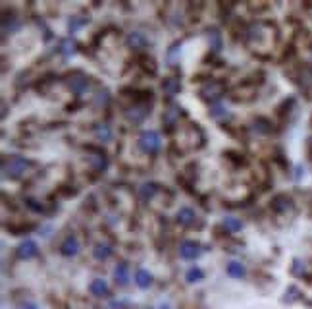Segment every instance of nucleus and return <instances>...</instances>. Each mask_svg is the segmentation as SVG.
Here are the masks:
<instances>
[{
    "label": "nucleus",
    "instance_id": "nucleus-20",
    "mask_svg": "<svg viewBox=\"0 0 312 309\" xmlns=\"http://www.w3.org/2000/svg\"><path fill=\"white\" fill-rule=\"evenodd\" d=\"M222 226H224L227 232H231V234L243 230V222H241V219H235V217H226V219L222 221Z\"/></svg>",
    "mask_w": 312,
    "mask_h": 309
},
{
    "label": "nucleus",
    "instance_id": "nucleus-13",
    "mask_svg": "<svg viewBox=\"0 0 312 309\" xmlns=\"http://www.w3.org/2000/svg\"><path fill=\"white\" fill-rule=\"evenodd\" d=\"M135 284H137L141 290L151 288L152 286V275L147 271V269H137V271H135Z\"/></svg>",
    "mask_w": 312,
    "mask_h": 309
},
{
    "label": "nucleus",
    "instance_id": "nucleus-28",
    "mask_svg": "<svg viewBox=\"0 0 312 309\" xmlns=\"http://www.w3.org/2000/svg\"><path fill=\"white\" fill-rule=\"evenodd\" d=\"M255 130H257L259 133H268L272 128H270L268 120H264V118H257V120H255Z\"/></svg>",
    "mask_w": 312,
    "mask_h": 309
},
{
    "label": "nucleus",
    "instance_id": "nucleus-7",
    "mask_svg": "<svg viewBox=\"0 0 312 309\" xmlns=\"http://www.w3.org/2000/svg\"><path fill=\"white\" fill-rule=\"evenodd\" d=\"M126 44L130 48H133V50H139V48H145L149 44V39H147V35L143 33V31H131L126 37Z\"/></svg>",
    "mask_w": 312,
    "mask_h": 309
},
{
    "label": "nucleus",
    "instance_id": "nucleus-11",
    "mask_svg": "<svg viewBox=\"0 0 312 309\" xmlns=\"http://www.w3.org/2000/svg\"><path fill=\"white\" fill-rule=\"evenodd\" d=\"M222 93H224V85L220 81H210L201 89V95L206 99H218V97H222Z\"/></svg>",
    "mask_w": 312,
    "mask_h": 309
},
{
    "label": "nucleus",
    "instance_id": "nucleus-31",
    "mask_svg": "<svg viewBox=\"0 0 312 309\" xmlns=\"http://www.w3.org/2000/svg\"><path fill=\"white\" fill-rule=\"evenodd\" d=\"M23 309H39V305H37V303H25Z\"/></svg>",
    "mask_w": 312,
    "mask_h": 309
},
{
    "label": "nucleus",
    "instance_id": "nucleus-27",
    "mask_svg": "<svg viewBox=\"0 0 312 309\" xmlns=\"http://www.w3.org/2000/svg\"><path fill=\"white\" fill-rule=\"evenodd\" d=\"M85 23H89V18H72L70 22H68V29H70V33H76L77 29H81Z\"/></svg>",
    "mask_w": 312,
    "mask_h": 309
},
{
    "label": "nucleus",
    "instance_id": "nucleus-29",
    "mask_svg": "<svg viewBox=\"0 0 312 309\" xmlns=\"http://www.w3.org/2000/svg\"><path fill=\"white\" fill-rule=\"evenodd\" d=\"M108 100H110V95H108L106 91H104V93H98L97 99H95V102H97L98 107H100V105H108Z\"/></svg>",
    "mask_w": 312,
    "mask_h": 309
},
{
    "label": "nucleus",
    "instance_id": "nucleus-3",
    "mask_svg": "<svg viewBox=\"0 0 312 309\" xmlns=\"http://www.w3.org/2000/svg\"><path fill=\"white\" fill-rule=\"evenodd\" d=\"M203 253H205V247L199 242H195V240H183L179 243V257L185 259V261H195Z\"/></svg>",
    "mask_w": 312,
    "mask_h": 309
},
{
    "label": "nucleus",
    "instance_id": "nucleus-23",
    "mask_svg": "<svg viewBox=\"0 0 312 309\" xmlns=\"http://www.w3.org/2000/svg\"><path fill=\"white\" fill-rule=\"evenodd\" d=\"M272 207H274V211H278V213H281V211H287L293 207V201H291L287 195H278V197L274 199V203H272Z\"/></svg>",
    "mask_w": 312,
    "mask_h": 309
},
{
    "label": "nucleus",
    "instance_id": "nucleus-30",
    "mask_svg": "<svg viewBox=\"0 0 312 309\" xmlns=\"http://www.w3.org/2000/svg\"><path fill=\"white\" fill-rule=\"evenodd\" d=\"M25 203H27V207H29V209L37 211V213H39V211H43V205H37V201H35V199H27Z\"/></svg>",
    "mask_w": 312,
    "mask_h": 309
},
{
    "label": "nucleus",
    "instance_id": "nucleus-12",
    "mask_svg": "<svg viewBox=\"0 0 312 309\" xmlns=\"http://www.w3.org/2000/svg\"><path fill=\"white\" fill-rule=\"evenodd\" d=\"M162 91H164V95L173 97V95H177L181 91V81L177 77H166L162 81Z\"/></svg>",
    "mask_w": 312,
    "mask_h": 309
},
{
    "label": "nucleus",
    "instance_id": "nucleus-1",
    "mask_svg": "<svg viewBox=\"0 0 312 309\" xmlns=\"http://www.w3.org/2000/svg\"><path fill=\"white\" fill-rule=\"evenodd\" d=\"M31 166V161H27L25 157H10L4 161L2 165V172L4 178H10V180H18L25 174V170Z\"/></svg>",
    "mask_w": 312,
    "mask_h": 309
},
{
    "label": "nucleus",
    "instance_id": "nucleus-8",
    "mask_svg": "<svg viewBox=\"0 0 312 309\" xmlns=\"http://www.w3.org/2000/svg\"><path fill=\"white\" fill-rule=\"evenodd\" d=\"M89 292H91V296H95V298H106L108 294H110V286H108V282L104 278H95V280L89 284Z\"/></svg>",
    "mask_w": 312,
    "mask_h": 309
},
{
    "label": "nucleus",
    "instance_id": "nucleus-18",
    "mask_svg": "<svg viewBox=\"0 0 312 309\" xmlns=\"http://www.w3.org/2000/svg\"><path fill=\"white\" fill-rule=\"evenodd\" d=\"M229 116H231V112L227 111L222 102H214L210 107V118H214V120H227Z\"/></svg>",
    "mask_w": 312,
    "mask_h": 309
},
{
    "label": "nucleus",
    "instance_id": "nucleus-5",
    "mask_svg": "<svg viewBox=\"0 0 312 309\" xmlns=\"http://www.w3.org/2000/svg\"><path fill=\"white\" fill-rule=\"evenodd\" d=\"M79 249H81V243H79L77 236H74V234L66 236L64 242L60 243V253L64 257H74V255L79 253Z\"/></svg>",
    "mask_w": 312,
    "mask_h": 309
},
{
    "label": "nucleus",
    "instance_id": "nucleus-4",
    "mask_svg": "<svg viewBox=\"0 0 312 309\" xmlns=\"http://www.w3.org/2000/svg\"><path fill=\"white\" fill-rule=\"evenodd\" d=\"M16 255H18L20 259H23V261H29V259L39 255V243L35 242V240H23V242L18 245Z\"/></svg>",
    "mask_w": 312,
    "mask_h": 309
},
{
    "label": "nucleus",
    "instance_id": "nucleus-10",
    "mask_svg": "<svg viewBox=\"0 0 312 309\" xmlns=\"http://www.w3.org/2000/svg\"><path fill=\"white\" fill-rule=\"evenodd\" d=\"M114 280L118 286H128L130 284V265L128 263H118L114 269Z\"/></svg>",
    "mask_w": 312,
    "mask_h": 309
},
{
    "label": "nucleus",
    "instance_id": "nucleus-9",
    "mask_svg": "<svg viewBox=\"0 0 312 309\" xmlns=\"http://www.w3.org/2000/svg\"><path fill=\"white\" fill-rule=\"evenodd\" d=\"M175 221L179 222L181 226H191L197 221V213L191 207H179V211L175 213Z\"/></svg>",
    "mask_w": 312,
    "mask_h": 309
},
{
    "label": "nucleus",
    "instance_id": "nucleus-6",
    "mask_svg": "<svg viewBox=\"0 0 312 309\" xmlns=\"http://www.w3.org/2000/svg\"><path fill=\"white\" fill-rule=\"evenodd\" d=\"M149 112L151 111H149L145 105H133V107H130V109L126 111V118H128L131 124H141V122L149 116Z\"/></svg>",
    "mask_w": 312,
    "mask_h": 309
},
{
    "label": "nucleus",
    "instance_id": "nucleus-24",
    "mask_svg": "<svg viewBox=\"0 0 312 309\" xmlns=\"http://www.w3.org/2000/svg\"><path fill=\"white\" fill-rule=\"evenodd\" d=\"M89 163L93 165L95 170L98 172H102V170H106L108 168V159L106 154H93V157H89Z\"/></svg>",
    "mask_w": 312,
    "mask_h": 309
},
{
    "label": "nucleus",
    "instance_id": "nucleus-32",
    "mask_svg": "<svg viewBox=\"0 0 312 309\" xmlns=\"http://www.w3.org/2000/svg\"><path fill=\"white\" fill-rule=\"evenodd\" d=\"M160 309H170V307H168V305H162V307Z\"/></svg>",
    "mask_w": 312,
    "mask_h": 309
},
{
    "label": "nucleus",
    "instance_id": "nucleus-17",
    "mask_svg": "<svg viewBox=\"0 0 312 309\" xmlns=\"http://www.w3.org/2000/svg\"><path fill=\"white\" fill-rule=\"evenodd\" d=\"M158 191H160L158 184H154V182H147V184H143V186L139 188V197L143 199V201H151Z\"/></svg>",
    "mask_w": 312,
    "mask_h": 309
},
{
    "label": "nucleus",
    "instance_id": "nucleus-26",
    "mask_svg": "<svg viewBox=\"0 0 312 309\" xmlns=\"http://www.w3.org/2000/svg\"><path fill=\"white\" fill-rule=\"evenodd\" d=\"M208 39H210V48L214 53H220L222 50V35L218 33L216 29H210L208 31Z\"/></svg>",
    "mask_w": 312,
    "mask_h": 309
},
{
    "label": "nucleus",
    "instance_id": "nucleus-22",
    "mask_svg": "<svg viewBox=\"0 0 312 309\" xmlns=\"http://www.w3.org/2000/svg\"><path fill=\"white\" fill-rule=\"evenodd\" d=\"M76 50H77V44L72 39H64L60 43V55L64 56V58H72V56L76 55Z\"/></svg>",
    "mask_w": 312,
    "mask_h": 309
},
{
    "label": "nucleus",
    "instance_id": "nucleus-25",
    "mask_svg": "<svg viewBox=\"0 0 312 309\" xmlns=\"http://www.w3.org/2000/svg\"><path fill=\"white\" fill-rule=\"evenodd\" d=\"M20 27H22V22H20L16 16H12L10 22H8L6 18L2 20V31H4V35H8V31H10V33H14V31H18Z\"/></svg>",
    "mask_w": 312,
    "mask_h": 309
},
{
    "label": "nucleus",
    "instance_id": "nucleus-33",
    "mask_svg": "<svg viewBox=\"0 0 312 309\" xmlns=\"http://www.w3.org/2000/svg\"><path fill=\"white\" fill-rule=\"evenodd\" d=\"M310 141H312V139H310Z\"/></svg>",
    "mask_w": 312,
    "mask_h": 309
},
{
    "label": "nucleus",
    "instance_id": "nucleus-16",
    "mask_svg": "<svg viewBox=\"0 0 312 309\" xmlns=\"http://www.w3.org/2000/svg\"><path fill=\"white\" fill-rule=\"evenodd\" d=\"M226 273L231 278H243V276L247 275V269H245V265L241 261H229L226 267Z\"/></svg>",
    "mask_w": 312,
    "mask_h": 309
},
{
    "label": "nucleus",
    "instance_id": "nucleus-14",
    "mask_svg": "<svg viewBox=\"0 0 312 309\" xmlns=\"http://www.w3.org/2000/svg\"><path fill=\"white\" fill-rule=\"evenodd\" d=\"M112 255H114V249H112L110 243H97L95 249H93V257H95L97 261H106Z\"/></svg>",
    "mask_w": 312,
    "mask_h": 309
},
{
    "label": "nucleus",
    "instance_id": "nucleus-15",
    "mask_svg": "<svg viewBox=\"0 0 312 309\" xmlns=\"http://www.w3.org/2000/svg\"><path fill=\"white\" fill-rule=\"evenodd\" d=\"M68 87L72 89V93H76V95H83L89 87V79L87 77H74V79H70L68 81Z\"/></svg>",
    "mask_w": 312,
    "mask_h": 309
},
{
    "label": "nucleus",
    "instance_id": "nucleus-19",
    "mask_svg": "<svg viewBox=\"0 0 312 309\" xmlns=\"http://www.w3.org/2000/svg\"><path fill=\"white\" fill-rule=\"evenodd\" d=\"M95 135H97L98 141L106 143V141H110V139H112V135H114V133H112V128H110L108 124H104V122H102V124H97V126H95Z\"/></svg>",
    "mask_w": 312,
    "mask_h": 309
},
{
    "label": "nucleus",
    "instance_id": "nucleus-2",
    "mask_svg": "<svg viewBox=\"0 0 312 309\" xmlns=\"http://www.w3.org/2000/svg\"><path fill=\"white\" fill-rule=\"evenodd\" d=\"M139 149L145 154H156L162 149V137L156 130H145L139 135Z\"/></svg>",
    "mask_w": 312,
    "mask_h": 309
},
{
    "label": "nucleus",
    "instance_id": "nucleus-21",
    "mask_svg": "<svg viewBox=\"0 0 312 309\" xmlns=\"http://www.w3.org/2000/svg\"><path fill=\"white\" fill-rule=\"evenodd\" d=\"M205 278V271L201 269V267H191L187 273H185V280L189 282V284H193V282H201Z\"/></svg>",
    "mask_w": 312,
    "mask_h": 309
}]
</instances>
